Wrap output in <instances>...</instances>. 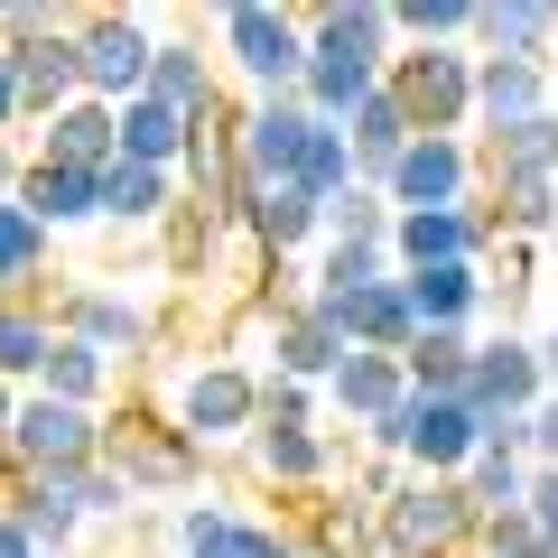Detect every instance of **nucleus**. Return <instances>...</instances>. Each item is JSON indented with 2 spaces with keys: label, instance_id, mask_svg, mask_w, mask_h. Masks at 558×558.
Wrapping results in <instances>:
<instances>
[{
  "label": "nucleus",
  "instance_id": "f257e3e1",
  "mask_svg": "<svg viewBox=\"0 0 558 558\" xmlns=\"http://www.w3.org/2000/svg\"><path fill=\"white\" fill-rule=\"evenodd\" d=\"M307 20V75H299V102L317 121H354L363 94H381V75H391L400 57V28H391V0H317V10H299Z\"/></svg>",
  "mask_w": 558,
  "mask_h": 558
},
{
  "label": "nucleus",
  "instance_id": "f03ea898",
  "mask_svg": "<svg viewBox=\"0 0 558 558\" xmlns=\"http://www.w3.org/2000/svg\"><path fill=\"white\" fill-rule=\"evenodd\" d=\"M168 428H178L196 457H223V447H252L260 428V373L252 363H186L178 391H168Z\"/></svg>",
  "mask_w": 558,
  "mask_h": 558
},
{
  "label": "nucleus",
  "instance_id": "7ed1b4c3",
  "mask_svg": "<svg viewBox=\"0 0 558 558\" xmlns=\"http://www.w3.org/2000/svg\"><path fill=\"white\" fill-rule=\"evenodd\" d=\"M215 57L252 84V102L299 94V75H307V20H299V10H279V0H233V10L215 20Z\"/></svg>",
  "mask_w": 558,
  "mask_h": 558
},
{
  "label": "nucleus",
  "instance_id": "20e7f679",
  "mask_svg": "<svg viewBox=\"0 0 558 558\" xmlns=\"http://www.w3.org/2000/svg\"><path fill=\"white\" fill-rule=\"evenodd\" d=\"M373 521H381V558H465L484 539L475 494L465 484H438V475H410Z\"/></svg>",
  "mask_w": 558,
  "mask_h": 558
},
{
  "label": "nucleus",
  "instance_id": "39448f33",
  "mask_svg": "<svg viewBox=\"0 0 558 558\" xmlns=\"http://www.w3.org/2000/svg\"><path fill=\"white\" fill-rule=\"evenodd\" d=\"M475 196H484V159H475L465 131H418L400 149V168L381 178V205L391 215H465Z\"/></svg>",
  "mask_w": 558,
  "mask_h": 558
},
{
  "label": "nucleus",
  "instance_id": "423d86ee",
  "mask_svg": "<svg viewBox=\"0 0 558 558\" xmlns=\"http://www.w3.org/2000/svg\"><path fill=\"white\" fill-rule=\"evenodd\" d=\"M102 465L131 484V502L196 494V484H205V457L168 428V418H149V410H102Z\"/></svg>",
  "mask_w": 558,
  "mask_h": 558
},
{
  "label": "nucleus",
  "instance_id": "0eeeda50",
  "mask_svg": "<svg viewBox=\"0 0 558 558\" xmlns=\"http://www.w3.org/2000/svg\"><path fill=\"white\" fill-rule=\"evenodd\" d=\"M0 465L10 475H84V465H102V410H65L47 391H20V418L0 438Z\"/></svg>",
  "mask_w": 558,
  "mask_h": 558
},
{
  "label": "nucleus",
  "instance_id": "6e6552de",
  "mask_svg": "<svg viewBox=\"0 0 558 558\" xmlns=\"http://www.w3.org/2000/svg\"><path fill=\"white\" fill-rule=\"evenodd\" d=\"M149 65H159V28L131 20V10H75V75L94 102H140L149 94Z\"/></svg>",
  "mask_w": 558,
  "mask_h": 558
},
{
  "label": "nucleus",
  "instance_id": "1a4fd4ad",
  "mask_svg": "<svg viewBox=\"0 0 558 558\" xmlns=\"http://www.w3.org/2000/svg\"><path fill=\"white\" fill-rule=\"evenodd\" d=\"M381 84L410 112V131H465L475 140V47H400Z\"/></svg>",
  "mask_w": 558,
  "mask_h": 558
},
{
  "label": "nucleus",
  "instance_id": "9d476101",
  "mask_svg": "<svg viewBox=\"0 0 558 558\" xmlns=\"http://www.w3.org/2000/svg\"><path fill=\"white\" fill-rule=\"evenodd\" d=\"M326 121L307 112L299 94H270V102H242L233 112V159H242V186H299V159H307V140H317Z\"/></svg>",
  "mask_w": 558,
  "mask_h": 558
},
{
  "label": "nucleus",
  "instance_id": "9b49d317",
  "mask_svg": "<svg viewBox=\"0 0 558 558\" xmlns=\"http://www.w3.org/2000/svg\"><path fill=\"white\" fill-rule=\"evenodd\" d=\"M549 400V373H539V344L521 326H494L475 336V381H465V410L475 418H531Z\"/></svg>",
  "mask_w": 558,
  "mask_h": 558
},
{
  "label": "nucleus",
  "instance_id": "f8f14e48",
  "mask_svg": "<svg viewBox=\"0 0 558 558\" xmlns=\"http://www.w3.org/2000/svg\"><path fill=\"white\" fill-rule=\"evenodd\" d=\"M57 336L94 344L102 363H131L159 344V317L131 299V289H102V279H84V289H57Z\"/></svg>",
  "mask_w": 558,
  "mask_h": 558
},
{
  "label": "nucleus",
  "instance_id": "ddd939ff",
  "mask_svg": "<svg viewBox=\"0 0 558 558\" xmlns=\"http://www.w3.org/2000/svg\"><path fill=\"white\" fill-rule=\"evenodd\" d=\"M260 336H270V373H279V381H307V391H317V381H336V363L354 354V344H344L336 326L307 307V289H299V299H270Z\"/></svg>",
  "mask_w": 558,
  "mask_h": 558
},
{
  "label": "nucleus",
  "instance_id": "4468645a",
  "mask_svg": "<svg viewBox=\"0 0 558 558\" xmlns=\"http://www.w3.org/2000/svg\"><path fill=\"white\" fill-rule=\"evenodd\" d=\"M28 159H47V168H75V178H102V168L121 159V131H112V102H94V94H75L65 112H47L38 131H28Z\"/></svg>",
  "mask_w": 558,
  "mask_h": 558
},
{
  "label": "nucleus",
  "instance_id": "2eb2a0df",
  "mask_svg": "<svg viewBox=\"0 0 558 558\" xmlns=\"http://www.w3.org/2000/svg\"><path fill=\"white\" fill-rule=\"evenodd\" d=\"M418 336H475L484 317V260H438V270H400Z\"/></svg>",
  "mask_w": 558,
  "mask_h": 558
},
{
  "label": "nucleus",
  "instance_id": "dca6fc26",
  "mask_svg": "<svg viewBox=\"0 0 558 558\" xmlns=\"http://www.w3.org/2000/svg\"><path fill=\"white\" fill-rule=\"evenodd\" d=\"M242 465H252L270 494H317V484L336 475V438H326V428H252Z\"/></svg>",
  "mask_w": 558,
  "mask_h": 558
},
{
  "label": "nucleus",
  "instance_id": "f3484780",
  "mask_svg": "<svg viewBox=\"0 0 558 558\" xmlns=\"http://www.w3.org/2000/svg\"><path fill=\"white\" fill-rule=\"evenodd\" d=\"M549 65H521V57H475V131H521V121L549 112Z\"/></svg>",
  "mask_w": 558,
  "mask_h": 558
},
{
  "label": "nucleus",
  "instance_id": "a211bd4d",
  "mask_svg": "<svg viewBox=\"0 0 558 558\" xmlns=\"http://www.w3.org/2000/svg\"><path fill=\"white\" fill-rule=\"evenodd\" d=\"M494 252V233L475 223V205L465 215H391V270H438V260H484Z\"/></svg>",
  "mask_w": 558,
  "mask_h": 558
},
{
  "label": "nucleus",
  "instance_id": "6ab92c4d",
  "mask_svg": "<svg viewBox=\"0 0 558 558\" xmlns=\"http://www.w3.org/2000/svg\"><path fill=\"white\" fill-rule=\"evenodd\" d=\"M178 205H186L178 168H131V159L102 168V223H112V233H159Z\"/></svg>",
  "mask_w": 558,
  "mask_h": 558
},
{
  "label": "nucleus",
  "instance_id": "aec40b11",
  "mask_svg": "<svg viewBox=\"0 0 558 558\" xmlns=\"http://www.w3.org/2000/svg\"><path fill=\"white\" fill-rule=\"evenodd\" d=\"M178 558H289V531L242 521L223 502H186L178 512Z\"/></svg>",
  "mask_w": 558,
  "mask_h": 558
},
{
  "label": "nucleus",
  "instance_id": "412c9836",
  "mask_svg": "<svg viewBox=\"0 0 558 558\" xmlns=\"http://www.w3.org/2000/svg\"><path fill=\"white\" fill-rule=\"evenodd\" d=\"M549 47H558V0H484L475 10V57L549 65Z\"/></svg>",
  "mask_w": 558,
  "mask_h": 558
},
{
  "label": "nucleus",
  "instance_id": "4be33fe9",
  "mask_svg": "<svg viewBox=\"0 0 558 558\" xmlns=\"http://www.w3.org/2000/svg\"><path fill=\"white\" fill-rule=\"evenodd\" d=\"M410 112H400V102H391V84H381V94H363L354 102V121H344V149H354V186H373V196H381V178H391V168H400V149H410Z\"/></svg>",
  "mask_w": 558,
  "mask_h": 558
},
{
  "label": "nucleus",
  "instance_id": "5701e85b",
  "mask_svg": "<svg viewBox=\"0 0 558 558\" xmlns=\"http://www.w3.org/2000/svg\"><path fill=\"white\" fill-rule=\"evenodd\" d=\"M400 400H410V373H400V354H344V363H336V381H326V410L354 418V428L391 418Z\"/></svg>",
  "mask_w": 558,
  "mask_h": 558
},
{
  "label": "nucleus",
  "instance_id": "b1692460",
  "mask_svg": "<svg viewBox=\"0 0 558 558\" xmlns=\"http://www.w3.org/2000/svg\"><path fill=\"white\" fill-rule=\"evenodd\" d=\"M47 270H57V233L20 196H0V299H47Z\"/></svg>",
  "mask_w": 558,
  "mask_h": 558
},
{
  "label": "nucleus",
  "instance_id": "393cba45",
  "mask_svg": "<svg viewBox=\"0 0 558 558\" xmlns=\"http://www.w3.org/2000/svg\"><path fill=\"white\" fill-rule=\"evenodd\" d=\"M10 65H20L28 131H38L47 112H65V102L84 94V75H75V28H57V38H28V47H10Z\"/></svg>",
  "mask_w": 558,
  "mask_h": 558
},
{
  "label": "nucleus",
  "instance_id": "a878e982",
  "mask_svg": "<svg viewBox=\"0 0 558 558\" xmlns=\"http://www.w3.org/2000/svg\"><path fill=\"white\" fill-rule=\"evenodd\" d=\"M242 223H252V242H260L270 260H299L307 242L326 233V205L307 196V186H260V196L242 205Z\"/></svg>",
  "mask_w": 558,
  "mask_h": 558
},
{
  "label": "nucleus",
  "instance_id": "bb28decb",
  "mask_svg": "<svg viewBox=\"0 0 558 558\" xmlns=\"http://www.w3.org/2000/svg\"><path fill=\"white\" fill-rule=\"evenodd\" d=\"M20 205L47 223V233H84V223H102V178H75V168H47V159H28Z\"/></svg>",
  "mask_w": 558,
  "mask_h": 558
},
{
  "label": "nucleus",
  "instance_id": "cd10ccee",
  "mask_svg": "<svg viewBox=\"0 0 558 558\" xmlns=\"http://www.w3.org/2000/svg\"><path fill=\"white\" fill-rule=\"evenodd\" d=\"M112 131H121V159H131V168H186L196 121L168 112L159 94H140V102H121V112H112Z\"/></svg>",
  "mask_w": 558,
  "mask_h": 558
},
{
  "label": "nucleus",
  "instance_id": "c85d7f7f",
  "mask_svg": "<svg viewBox=\"0 0 558 558\" xmlns=\"http://www.w3.org/2000/svg\"><path fill=\"white\" fill-rule=\"evenodd\" d=\"M47 354H57V307L47 299H0V381L28 391L47 373Z\"/></svg>",
  "mask_w": 558,
  "mask_h": 558
},
{
  "label": "nucleus",
  "instance_id": "c756f323",
  "mask_svg": "<svg viewBox=\"0 0 558 558\" xmlns=\"http://www.w3.org/2000/svg\"><path fill=\"white\" fill-rule=\"evenodd\" d=\"M149 94L168 102V112H215L223 102V75H215V57H205L196 38H159V65H149Z\"/></svg>",
  "mask_w": 558,
  "mask_h": 558
},
{
  "label": "nucleus",
  "instance_id": "7c9ffc66",
  "mask_svg": "<svg viewBox=\"0 0 558 558\" xmlns=\"http://www.w3.org/2000/svg\"><path fill=\"white\" fill-rule=\"evenodd\" d=\"M475 159H484V178H558V102L539 121H521V131L475 140Z\"/></svg>",
  "mask_w": 558,
  "mask_h": 558
},
{
  "label": "nucleus",
  "instance_id": "2f4dec72",
  "mask_svg": "<svg viewBox=\"0 0 558 558\" xmlns=\"http://www.w3.org/2000/svg\"><path fill=\"white\" fill-rule=\"evenodd\" d=\"M112 373H121V363H102L94 344H75V336H57V354H47V373L28 381V391H47V400H65V410H102V400H112Z\"/></svg>",
  "mask_w": 558,
  "mask_h": 558
},
{
  "label": "nucleus",
  "instance_id": "473e14b6",
  "mask_svg": "<svg viewBox=\"0 0 558 558\" xmlns=\"http://www.w3.org/2000/svg\"><path fill=\"white\" fill-rule=\"evenodd\" d=\"M400 373H410V400H465V381H475V336H418L410 354H400Z\"/></svg>",
  "mask_w": 558,
  "mask_h": 558
},
{
  "label": "nucleus",
  "instance_id": "72a5a7b5",
  "mask_svg": "<svg viewBox=\"0 0 558 558\" xmlns=\"http://www.w3.org/2000/svg\"><path fill=\"white\" fill-rule=\"evenodd\" d=\"M475 10L484 0H400L391 28L400 47H475Z\"/></svg>",
  "mask_w": 558,
  "mask_h": 558
},
{
  "label": "nucleus",
  "instance_id": "f704fd0d",
  "mask_svg": "<svg viewBox=\"0 0 558 558\" xmlns=\"http://www.w3.org/2000/svg\"><path fill=\"white\" fill-rule=\"evenodd\" d=\"M465 494H475V512L494 521V512H521V502H531V457H502V447H484L475 465H465Z\"/></svg>",
  "mask_w": 558,
  "mask_h": 558
},
{
  "label": "nucleus",
  "instance_id": "c9c22d12",
  "mask_svg": "<svg viewBox=\"0 0 558 558\" xmlns=\"http://www.w3.org/2000/svg\"><path fill=\"white\" fill-rule=\"evenodd\" d=\"M326 242H336V252H391V205H381L373 186L336 196L326 205Z\"/></svg>",
  "mask_w": 558,
  "mask_h": 558
},
{
  "label": "nucleus",
  "instance_id": "e433bc0d",
  "mask_svg": "<svg viewBox=\"0 0 558 558\" xmlns=\"http://www.w3.org/2000/svg\"><path fill=\"white\" fill-rule=\"evenodd\" d=\"M299 186H307L317 205L354 196V149H344V131H336V121H326V131L307 140V159H299Z\"/></svg>",
  "mask_w": 558,
  "mask_h": 558
},
{
  "label": "nucleus",
  "instance_id": "4c0bfd02",
  "mask_svg": "<svg viewBox=\"0 0 558 558\" xmlns=\"http://www.w3.org/2000/svg\"><path fill=\"white\" fill-rule=\"evenodd\" d=\"M381 279H400L391 252H336V242H326V260L307 270V289H336L344 299V289H381Z\"/></svg>",
  "mask_w": 558,
  "mask_h": 558
},
{
  "label": "nucleus",
  "instance_id": "58836bf2",
  "mask_svg": "<svg viewBox=\"0 0 558 558\" xmlns=\"http://www.w3.org/2000/svg\"><path fill=\"white\" fill-rule=\"evenodd\" d=\"M57 484H65V502H75L84 521H121L131 512V484H121L112 465H84V475H57Z\"/></svg>",
  "mask_w": 558,
  "mask_h": 558
},
{
  "label": "nucleus",
  "instance_id": "ea45409f",
  "mask_svg": "<svg viewBox=\"0 0 558 558\" xmlns=\"http://www.w3.org/2000/svg\"><path fill=\"white\" fill-rule=\"evenodd\" d=\"M484 558H558L549 539H539V521H531V502H521V512H494L484 521V539H475Z\"/></svg>",
  "mask_w": 558,
  "mask_h": 558
},
{
  "label": "nucleus",
  "instance_id": "a19ab883",
  "mask_svg": "<svg viewBox=\"0 0 558 558\" xmlns=\"http://www.w3.org/2000/svg\"><path fill=\"white\" fill-rule=\"evenodd\" d=\"M260 428H317V391H307V381L260 373Z\"/></svg>",
  "mask_w": 558,
  "mask_h": 558
},
{
  "label": "nucleus",
  "instance_id": "79ce46f5",
  "mask_svg": "<svg viewBox=\"0 0 558 558\" xmlns=\"http://www.w3.org/2000/svg\"><path fill=\"white\" fill-rule=\"evenodd\" d=\"M28 131V102H20V65H10V47H0V140Z\"/></svg>",
  "mask_w": 558,
  "mask_h": 558
},
{
  "label": "nucleus",
  "instance_id": "37998d69",
  "mask_svg": "<svg viewBox=\"0 0 558 558\" xmlns=\"http://www.w3.org/2000/svg\"><path fill=\"white\" fill-rule=\"evenodd\" d=\"M531 521H539V539L558 549V475L549 465H531Z\"/></svg>",
  "mask_w": 558,
  "mask_h": 558
},
{
  "label": "nucleus",
  "instance_id": "c03bdc74",
  "mask_svg": "<svg viewBox=\"0 0 558 558\" xmlns=\"http://www.w3.org/2000/svg\"><path fill=\"white\" fill-rule=\"evenodd\" d=\"M531 465H549V475H558V391L531 410Z\"/></svg>",
  "mask_w": 558,
  "mask_h": 558
},
{
  "label": "nucleus",
  "instance_id": "a18cd8bd",
  "mask_svg": "<svg viewBox=\"0 0 558 558\" xmlns=\"http://www.w3.org/2000/svg\"><path fill=\"white\" fill-rule=\"evenodd\" d=\"M0 558H47V549H38V539H28V521H20V512H10V502H0Z\"/></svg>",
  "mask_w": 558,
  "mask_h": 558
},
{
  "label": "nucleus",
  "instance_id": "49530a36",
  "mask_svg": "<svg viewBox=\"0 0 558 558\" xmlns=\"http://www.w3.org/2000/svg\"><path fill=\"white\" fill-rule=\"evenodd\" d=\"M20 178H28V149H20V140H0V196H20Z\"/></svg>",
  "mask_w": 558,
  "mask_h": 558
},
{
  "label": "nucleus",
  "instance_id": "de8ad7c7",
  "mask_svg": "<svg viewBox=\"0 0 558 558\" xmlns=\"http://www.w3.org/2000/svg\"><path fill=\"white\" fill-rule=\"evenodd\" d=\"M539 344V373H549V391H558V317H549V336H531Z\"/></svg>",
  "mask_w": 558,
  "mask_h": 558
},
{
  "label": "nucleus",
  "instance_id": "09e8293b",
  "mask_svg": "<svg viewBox=\"0 0 558 558\" xmlns=\"http://www.w3.org/2000/svg\"><path fill=\"white\" fill-rule=\"evenodd\" d=\"M289 558H336V549H326L317 531H289Z\"/></svg>",
  "mask_w": 558,
  "mask_h": 558
},
{
  "label": "nucleus",
  "instance_id": "8fccbe9b",
  "mask_svg": "<svg viewBox=\"0 0 558 558\" xmlns=\"http://www.w3.org/2000/svg\"><path fill=\"white\" fill-rule=\"evenodd\" d=\"M10 418H20V391H10V381H0V438H10Z\"/></svg>",
  "mask_w": 558,
  "mask_h": 558
}]
</instances>
